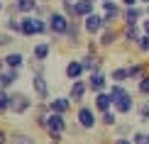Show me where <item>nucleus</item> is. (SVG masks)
<instances>
[{"mask_svg": "<svg viewBox=\"0 0 149 144\" xmlns=\"http://www.w3.org/2000/svg\"><path fill=\"white\" fill-rule=\"evenodd\" d=\"M69 108H71V98H54V100H49V110L52 112L64 115V112H69Z\"/></svg>", "mask_w": 149, "mask_h": 144, "instance_id": "8", "label": "nucleus"}, {"mask_svg": "<svg viewBox=\"0 0 149 144\" xmlns=\"http://www.w3.org/2000/svg\"><path fill=\"white\" fill-rule=\"evenodd\" d=\"M17 68H8V71H0V90H5V88H10L12 83L17 81Z\"/></svg>", "mask_w": 149, "mask_h": 144, "instance_id": "9", "label": "nucleus"}, {"mask_svg": "<svg viewBox=\"0 0 149 144\" xmlns=\"http://www.w3.org/2000/svg\"><path fill=\"white\" fill-rule=\"evenodd\" d=\"M110 98H113V108L117 112H122V115H127V112H132L134 103H132V95L122 88L120 83H115L113 88H110Z\"/></svg>", "mask_w": 149, "mask_h": 144, "instance_id": "1", "label": "nucleus"}, {"mask_svg": "<svg viewBox=\"0 0 149 144\" xmlns=\"http://www.w3.org/2000/svg\"><path fill=\"white\" fill-rule=\"evenodd\" d=\"M88 88L95 90V93H103V90H105V78L100 76V73H91V78H88Z\"/></svg>", "mask_w": 149, "mask_h": 144, "instance_id": "12", "label": "nucleus"}, {"mask_svg": "<svg viewBox=\"0 0 149 144\" xmlns=\"http://www.w3.org/2000/svg\"><path fill=\"white\" fill-rule=\"evenodd\" d=\"M137 47H139V51H149V34H144V37H142V39L137 42Z\"/></svg>", "mask_w": 149, "mask_h": 144, "instance_id": "29", "label": "nucleus"}, {"mask_svg": "<svg viewBox=\"0 0 149 144\" xmlns=\"http://www.w3.org/2000/svg\"><path fill=\"white\" fill-rule=\"evenodd\" d=\"M10 144H37V139L32 134H24V132H12L10 134Z\"/></svg>", "mask_w": 149, "mask_h": 144, "instance_id": "13", "label": "nucleus"}, {"mask_svg": "<svg viewBox=\"0 0 149 144\" xmlns=\"http://www.w3.org/2000/svg\"><path fill=\"white\" fill-rule=\"evenodd\" d=\"M86 88H88V86H86L83 81H73V86H71V93H69V98L73 100V103H81V100H83V95H86Z\"/></svg>", "mask_w": 149, "mask_h": 144, "instance_id": "10", "label": "nucleus"}, {"mask_svg": "<svg viewBox=\"0 0 149 144\" xmlns=\"http://www.w3.org/2000/svg\"><path fill=\"white\" fill-rule=\"evenodd\" d=\"M8 142H10V137H8V134H5V132H3V129H0V144H8Z\"/></svg>", "mask_w": 149, "mask_h": 144, "instance_id": "35", "label": "nucleus"}, {"mask_svg": "<svg viewBox=\"0 0 149 144\" xmlns=\"http://www.w3.org/2000/svg\"><path fill=\"white\" fill-rule=\"evenodd\" d=\"M32 86H34V93H37L42 100L49 98V86H47V81H44L42 73H32Z\"/></svg>", "mask_w": 149, "mask_h": 144, "instance_id": "7", "label": "nucleus"}, {"mask_svg": "<svg viewBox=\"0 0 149 144\" xmlns=\"http://www.w3.org/2000/svg\"><path fill=\"white\" fill-rule=\"evenodd\" d=\"M78 32H81L78 20H71V22H69V32H66V37H71V39H73V44L78 42Z\"/></svg>", "mask_w": 149, "mask_h": 144, "instance_id": "20", "label": "nucleus"}, {"mask_svg": "<svg viewBox=\"0 0 149 144\" xmlns=\"http://www.w3.org/2000/svg\"><path fill=\"white\" fill-rule=\"evenodd\" d=\"M125 37H127L130 42H139V39H142V37H139V27H137V24H127Z\"/></svg>", "mask_w": 149, "mask_h": 144, "instance_id": "22", "label": "nucleus"}, {"mask_svg": "<svg viewBox=\"0 0 149 144\" xmlns=\"http://www.w3.org/2000/svg\"><path fill=\"white\" fill-rule=\"evenodd\" d=\"M88 3H95V0H88Z\"/></svg>", "mask_w": 149, "mask_h": 144, "instance_id": "41", "label": "nucleus"}, {"mask_svg": "<svg viewBox=\"0 0 149 144\" xmlns=\"http://www.w3.org/2000/svg\"><path fill=\"white\" fill-rule=\"evenodd\" d=\"M69 17L64 15V12H52L49 15V29L54 32V37H66L69 32Z\"/></svg>", "mask_w": 149, "mask_h": 144, "instance_id": "3", "label": "nucleus"}, {"mask_svg": "<svg viewBox=\"0 0 149 144\" xmlns=\"http://www.w3.org/2000/svg\"><path fill=\"white\" fill-rule=\"evenodd\" d=\"M3 64H5V61H0V71H3Z\"/></svg>", "mask_w": 149, "mask_h": 144, "instance_id": "39", "label": "nucleus"}, {"mask_svg": "<svg viewBox=\"0 0 149 144\" xmlns=\"http://www.w3.org/2000/svg\"><path fill=\"white\" fill-rule=\"evenodd\" d=\"M64 15L69 17V20H76V3H73V0H64Z\"/></svg>", "mask_w": 149, "mask_h": 144, "instance_id": "21", "label": "nucleus"}, {"mask_svg": "<svg viewBox=\"0 0 149 144\" xmlns=\"http://www.w3.org/2000/svg\"><path fill=\"white\" fill-rule=\"evenodd\" d=\"M147 15H149V8H147Z\"/></svg>", "mask_w": 149, "mask_h": 144, "instance_id": "43", "label": "nucleus"}, {"mask_svg": "<svg viewBox=\"0 0 149 144\" xmlns=\"http://www.w3.org/2000/svg\"><path fill=\"white\" fill-rule=\"evenodd\" d=\"M10 105H12V95L8 90H0V112L10 110Z\"/></svg>", "mask_w": 149, "mask_h": 144, "instance_id": "24", "label": "nucleus"}, {"mask_svg": "<svg viewBox=\"0 0 149 144\" xmlns=\"http://www.w3.org/2000/svg\"><path fill=\"white\" fill-rule=\"evenodd\" d=\"M103 122L105 125H115V115L113 112H103Z\"/></svg>", "mask_w": 149, "mask_h": 144, "instance_id": "33", "label": "nucleus"}, {"mask_svg": "<svg viewBox=\"0 0 149 144\" xmlns=\"http://www.w3.org/2000/svg\"><path fill=\"white\" fill-rule=\"evenodd\" d=\"M76 15H81V17L93 15V3H88V0H76Z\"/></svg>", "mask_w": 149, "mask_h": 144, "instance_id": "16", "label": "nucleus"}, {"mask_svg": "<svg viewBox=\"0 0 149 144\" xmlns=\"http://www.w3.org/2000/svg\"><path fill=\"white\" fill-rule=\"evenodd\" d=\"M122 3H127V8H134V5H137V0H122Z\"/></svg>", "mask_w": 149, "mask_h": 144, "instance_id": "37", "label": "nucleus"}, {"mask_svg": "<svg viewBox=\"0 0 149 144\" xmlns=\"http://www.w3.org/2000/svg\"><path fill=\"white\" fill-rule=\"evenodd\" d=\"M115 144H134V142H130V139H125V137H117V139H115Z\"/></svg>", "mask_w": 149, "mask_h": 144, "instance_id": "36", "label": "nucleus"}, {"mask_svg": "<svg viewBox=\"0 0 149 144\" xmlns=\"http://www.w3.org/2000/svg\"><path fill=\"white\" fill-rule=\"evenodd\" d=\"M10 42H12V37H10V34H0V47H8Z\"/></svg>", "mask_w": 149, "mask_h": 144, "instance_id": "34", "label": "nucleus"}, {"mask_svg": "<svg viewBox=\"0 0 149 144\" xmlns=\"http://www.w3.org/2000/svg\"><path fill=\"white\" fill-rule=\"evenodd\" d=\"M5 27H8L10 32H22V22H17L15 17H10V20L5 22Z\"/></svg>", "mask_w": 149, "mask_h": 144, "instance_id": "27", "label": "nucleus"}, {"mask_svg": "<svg viewBox=\"0 0 149 144\" xmlns=\"http://www.w3.org/2000/svg\"><path fill=\"white\" fill-rule=\"evenodd\" d=\"M22 22V32L24 37H34V34H44L47 29H49V24H44V20H39V17H24Z\"/></svg>", "mask_w": 149, "mask_h": 144, "instance_id": "2", "label": "nucleus"}, {"mask_svg": "<svg viewBox=\"0 0 149 144\" xmlns=\"http://www.w3.org/2000/svg\"><path fill=\"white\" fill-rule=\"evenodd\" d=\"M139 117H142L144 122L149 120V103H142V105H139Z\"/></svg>", "mask_w": 149, "mask_h": 144, "instance_id": "30", "label": "nucleus"}, {"mask_svg": "<svg viewBox=\"0 0 149 144\" xmlns=\"http://www.w3.org/2000/svg\"><path fill=\"white\" fill-rule=\"evenodd\" d=\"M0 10H3V3H0Z\"/></svg>", "mask_w": 149, "mask_h": 144, "instance_id": "42", "label": "nucleus"}, {"mask_svg": "<svg viewBox=\"0 0 149 144\" xmlns=\"http://www.w3.org/2000/svg\"><path fill=\"white\" fill-rule=\"evenodd\" d=\"M83 29H86L88 34H98L100 29H105L103 17H100V15H95V12H93V15H88V17H86V22H83Z\"/></svg>", "mask_w": 149, "mask_h": 144, "instance_id": "5", "label": "nucleus"}, {"mask_svg": "<svg viewBox=\"0 0 149 144\" xmlns=\"http://www.w3.org/2000/svg\"><path fill=\"white\" fill-rule=\"evenodd\" d=\"M83 71H86V68H83V64H81V61H71V64L66 66V76H69L71 81H78V76H81Z\"/></svg>", "mask_w": 149, "mask_h": 144, "instance_id": "15", "label": "nucleus"}, {"mask_svg": "<svg viewBox=\"0 0 149 144\" xmlns=\"http://www.w3.org/2000/svg\"><path fill=\"white\" fill-rule=\"evenodd\" d=\"M139 93L142 95H149V73H144V76L139 78Z\"/></svg>", "mask_w": 149, "mask_h": 144, "instance_id": "26", "label": "nucleus"}, {"mask_svg": "<svg viewBox=\"0 0 149 144\" xmlns=\"http://www.w3.org/2000/svg\"><path fill=\"white\" fill-rule=\"evenodd\" d=\"M22 64H24V56L20 51H12V54L5 56V66H8V68H20Z\"/></svg>", "mask_w": 149, "mask_h": 144, "instance_id": "14", "label": "nucleus"}, {"mask_svg": "<svg viewBox=\"0 0 149 144\" xmlns=\"http://www.w3.org/2000/svg\"><path fill=\"white\" fill-rule=\"evenodd\" d=\"M15 5L20 12H34L37 10V0H17Z\"/></svg>", "mask_w": 149, "mask_h": 144, "instance_id": "18", "label": "nucleus"}, {"mask_svg": "<svg viewBox=\"0 0 149 144\" xmlns=\"http://www.w3.org/2000/svg\"><path fill=\"white\" fill-rule=\"evenodd\" d=\"M139 17H142V10H139V8H127V10H125L127 24H139Z\"/></svg>", "mask_w": 149, "mask_h": 144, "instance_id": "17", "label": "nucleus"}, {"mask_svg": "<svg viewBox=\"0 0 149 144\" xmlns=\"http://www.w3.org/2000/svg\"><path fill=\"white\" fill-rule=\"evenodd\" d=\"M115 39H117L115 29H105L103 37H100V44H103V47H110V44H115Z\"/></svg>", "mask_w": 149, "mask_h": 144, "instance_id": "23", "label": "nucleus"}, {"mask_svg": "<svg viewBox=\"0 0 149 144\" xmlns=\"http://www.w3.org/2000/svg\"><path fill=\"white\" fill-rule=\"evenodd\" d=\"M144 32H147V34H149V20H147V22H144Z\"/></svg>", "mask_w": 149, "mask_h": 144, "instance_id": "38", "label": "nucleus"}, {"mask_svg": "<svg viewBox=\"0 0 149 144\" xmlns=\"http://www.w3.org/2000/svg\"><path fill=\"white\" fill-rule=\"evenodd\" d=\"M134 144H149V134L137 132V134H134Z\"/></svg>", "mask_w": 149, "mask_h": 144, "instance_id": "31", "label": "nucleus"}, {"mask_svg": "<svg viewBox=\"0 0 149 144\" xmlns=\"http://www.w3.org/2000/svg\"><path fill=\"white\" fill-rule=\"evenodd\" d=\"M142 3H147V8H149V0H142Z\"/></svg>", "mask_w": 149, "mask_h": 144, "instance_id": "40", "label": "nucleus"}, {"mask_svg": "<svg viewBox=\"0 0 149 144\" xmlns=\"http://www.w3.org/2000/svg\"><path fill=\"white\" fill-rule=\"evenodd\" d=\"M29 105H32V100L24 95V93H15V95H12V105H10V110H12V112H17V115H22V112H27V110H29Z\"/></svg>", "mask_w": 149, "mask_h": 144, "instance_id": "4", "label": "nucleus"}, {"mask_svg": "<svg viewBox=\"0 0 149 144\" xmlns=\"http://www.w3.org/2000/svg\"><path fill=\"white\" fill-rule=\"evenodd\" d=\"M127 78H130L127 68H115L113 71V81H117V83H122V81H127Z\"/></svg>", "mask_w": 149, "mask_h": 144, "instance_id": "25", "label": "nucleus"}, {"mask_svg": "<svg viewBox=\"0 0 149 144\" xmlns=\"http://www.w3.org/2000/svg\"><path fill=\"white\" fill-rule=\"evenodd\" d=\"M103 8H105V12H117V15H120V8H117L113 0H110V3H103Z\"/></svg>", "mask_w": 149, "mask_h": 144, "instance_id": "32", "label": "nucleus"}, {"mask_svg": "<svg viewBox=\"0 0 149 144\" xmlns=\"http://www.w3.org/2000/svg\"><path fill=\"white\" fill-rule=\"evenodd\" d=\"M47 56H49V44H47V42H42V44L34 47V59L37 61H44Z\"/></svg>", "mask_w": 149, "mask_h": 144, "instance_id": "19", "label": "nucleus"}, {"mask_svg": "<svg viewBox=\"0 0 149 144\" xmlns=\"http://www.w3.org/2000/svg\"><path fill=\"white\" fill-rule=\"evenodd\" d=\"M127 71H130V78H142V71H144V66H142V64H134V66H130Z\"/></svg>", "mask_w": 149, "mask_h": 144, "instance_id": "28", "label": "nucleus"}, {"mask_svg": "<svg viewBox=\"0 0 149 144\" xmlns=\"http://www.w3.org/2000/svg\"><path fill=\"white\" fill-rule=\"evenodd\" d=\"M78 125H81V129H93L95 127V115H93L91 108H81L78 110Z\"/></svg>", "mask_w": 149, "mask_h": 144, "instance_id": "6", "label": "nucleus"}, {"mask_svg": "<svg viewBox=\"0 0 149 144\" xmlns=\"http://www.w3.org/2000/svg\"><path fill=\"white\" fill-rule=\"evenodd\" d=\"M95 108L100 112H110V108H113V98H110V93H98V95H95Z\"/></svg>", "mask_w": 149, "mask_h": 144, "instance_id": "11", "label": "nucleus"}]
</instances>
